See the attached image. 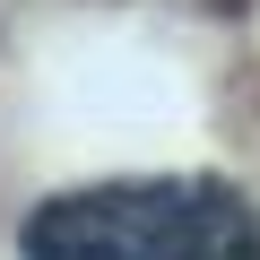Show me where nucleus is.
Wrapping results in <instances>:
<instances>
[{
    "label": "nucleus",
    "instance_id": "1",
    "mask_svg": "<svg viewBox=\"0 0 260 260\" xmlns=\"http://www.w3.org/2000/svg\"><path fill=\"white\" fill-rule=\"evenodd\" d=\"M26 260H260V208L191 174H121L44 200Z\"/></svg>",
    "mask_w": 260,
    "mask_h": 260
}]
</instances>
